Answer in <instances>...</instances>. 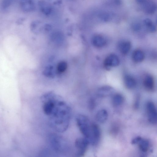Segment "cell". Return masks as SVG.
I'll return each instance as SVG.
<instances>
[{
  "instance_id": "277c9868",
  "label": "cell",
  "mask_w": 157,
  "mask_h": 157,
  "mask_svg": "<svg viewBox=\"0 0 157 157\" xmlns=\"http://www.w3.org/2000/svg\"><path fill=\"white\" fill-rule=\"evenodd\" d=\"M89 144L88 140L84 137L77 138L75 142L77 156L81 157L83 156L87 149Z\"/></svg>"
},
{
  "instance_id": "8992f818",
  "label": "cell",
  "mask_w": 157,
  "mask_h": 157,
  "mask_svg": "<svg viewBox=\"0 0 157 157\" xmlns=\"http://www.w3.org/2000/svg\"><path fill=\"white\" fill-rule=\"evenodd\" d=\"M146 108L148 121L151 123L155 124L157 121L156 109L154 103L151 101H148Z\"/></svg>"
},
{
  "instance_id": "ac0fdd59",
  "label": "cell",
  "mask_w": 157,
  "mask_h": 157,
  "mask_svg": "<svg viewBox=\"0 0 157 157\" xmlns=\"http://www.w3.org/2000/svg\"><path fill=\"white\" fill-rule=\"evenodd\" d=\"M124 101V98L120 94H117L114 95L112 99V103L113 105L117 106L122 104Z\"/></svg>"
},
{
  "instance_id": "44dd1931",
  "label": "cell",
  "mask_w": 157,
  "mask_h": 157,
  "mask_svg": "<svg viewBox=\"0 0 157 157\" xmlns=\"http://www.w3.org/2000/svg\"><path fill=\"white\" fill-rule=\"evenodd\" d=\"M15 0H1L0 3L1 8L6 10L9 8L14 2Z\"/></svg>"
},
{
  "instance_id": "3957f363",
  "label": "cell",
  "mask_w": 157,
  "mask_h": 157,
  "mask_svg": "<svg viewBox=\"0 0 157 157\" xmlns=\"http://www.w3.org/2000/svg\"><path fill=\"white\" fill-rule=\"evenodd\" d=\"M64 140L62 137L55 133L51 134L49 137L51 147L59 153L65 152L67 150V144Z\"/></svg>"
},
{
  "instance_id": "9c48e42d",
  "label": "cell",
  "mask_w": 157,
  "mask_h": 157,
  "mask_svg": "<svg viewBox=\"0 0 157 157\" xmlns=\"http://www.w3.org/2000/svg\"><path fill=\"white\" fill-rule=\"evenodd\" d=\"M119 63V59L117 56L115 54H111L105 58L104 64L106 67H113L118 66Z\"/></svg>"
},
{
  "instance_id": "484cf974",
  "label": "cell",
  "mask_w": 157,
  "mask_h": 157,
  "mask_svg": "<svg viewBox=\"0 0 157 157\" xmlns=\"http://www.w3.org/2000/svg\"><path fill=\"white\" fill-rule=\"evenodd\" d=\"M141 138L142 137L139 136L134 138L132 141V144H137Z\"/></svg>"
},
{
  "instance_id": "7a4b0ae2",
  "label": "cell",
  "mask_w": 157,
  "mask_h": 157,
  "mask_svg": "<svg viewBox=\"0 0 157 157\" xmlns=\"http://www.w3.org/2000/svg\"><path fill=\"white\" fill-rule=\"evenodd\" d=\"M76 121L80 132L90 143L92 131V123L86 116L82 114L77 116Z\"/></svg>"
},
{
  "instance_id": "7c38bea8",
  "label": "cell",
  "mask_w": 157,
  "mask_h": 157,
  "mask_svg": "<svg viewBox=\"0 0 157 157\" xmlns=\"http://www.w3.org/2000/svg\"><path fill=\"white\" fill-rule=\"evenodd\" d=\"M143 84L145 88L147 90L152 91L154 88V81L152 77L150 75H148L145 78Z\"/></svg>"
},
{
  "instance_id": "5bb4252c",
  "label": "cell",
  "mask_w": 157,
  "mask_h": 157,
  "mask_svg": "<svg viewBox=\"0 0 157 157\" xmlns=\"http://www.w3.org/2000/svg\"><path fill=\"white\" fill-rule=\"evenodd\" d=\"M137 144H138L140 150L143 152H146L149 149L150 144L147 140L142 138Z\"/></svg>"
},
{
  "instance_id": "e0dca14e",
  "label": "cell",
  "mask_w": 157,
  "mask_h": 157,
  "mask_svg": "<svg viewBox=\"0 0 157 157\" xmlns=\"http://www.w3.org/2000/svg\"><path fill=\"white\" fill-rule=\"evenodd\" d=\"M131 44L128 41H123L119 44V48L121 52L123 54H127L131 48Z\"/></svg>"
},
{
  "instance_id": "ba28073f",
  "label": "cell",
  "mask_w": 157,
  "mask_h": 157,
  "mask_svg": "<svg viewBox=\"0 0 157 157\" xmlns=\"http://www.w3.org/2000/svg\"><path fill=\"white\" fill-rule=\"evenodd\" d=\"M20 6L22 10L25 12H30L35 8L33 0H19Z\"/></svg>"
},
{
  "instance_id": "cb8c5ba5",
  "label": "cell",
  "mask_w": 157,
  "mask_h": 157,
  "mask_svg": "<svg viewBox=\"0 0 157 157\" xmlns=\"http://www.w3.org/2000/svg\"><path fill=\"white\" fill-rule=\"evenodd\" d=\"M140 98L139 97V96H137L136 97L135 100L134 104V107L136 109H138L139 106L140 100Z\"/></svg>"
},
{
  "instance_id": "4fadbf2b",
  "label": "cell",
  "mask_w": 157,
  "mask_h": 157,
  "mask_svg": "<svg viewBox=\"0 0 157 157\" xmlns=\"http://www.w3.org/2000/svg\"><path fill=\"white\" fill-rule=\"evenodd\" d=\"M92 42L93 44L98 48L102 47L106 44L105 39L100 35H96L94 36L92 39Z\"/></svg>"
},
{
  "instance_id": "30bf717a",
  "label": "cell",
  "mask_w": 157,
  "mask_h": 157,
  "mask_svg": "<svg viewBox=\"0 0 157 157\" xmlns=\"http://www.w3.org/2000/svg\"><path fill=\"white\" fill-rule=\"evenodd\" d=\"M113 90L112 87L109 86H105L99 88L97 91L98 96L101 98L109 97L112 95Z\"/></svg>"
},
{
  "instance_id": "2e32d148",
  "label": "cell",
  "mask_w": 157,
  "mask_h": 157,
  "mask_svg": "<svg viewBox=\"0 0 157 157\" xmlns=\"http://www.w3.org/2000/svg\"><path fill=\"white\" fill-rule=\"evenodd\" d=\"M124 83L125 86L129 89L133 88L136 85L135 79L133 77L129 75L125 77Z\"/></svg>"
},
{
  "instance_id": "5b68a950",
  "label": "cell",
  "mask_w": 157,
  "mask_h": 157,
  "mask_svg": "<svg viewBox=\"0 0 157 157\" xmlns=\"http://www.w3.org/2000/svg\"><path fill=\"white\" fill-rule=\"evenodd\" d=\"M143 11L148 14H152L155 11L156 5L152 0H135Z\"/></svg>"
},
{
  "instance_id": "d6986e66",
  "label": "cell",
  "mask_w": 157,
  "mask_h": 157,
  "mask_svg": "<svg viewBox=\"0 0 157 157\" xmlns=\"http://www.w3.org/2000/svg\"><path fill=\"white\" fill-rule=\"evenodd\" d=\"M39 6L41 11L46 14H49L51 12V7L49 5L44 2L39 3Z\"/></svg>"
},
{
  "instance_id": "ffe728a7",
  "label": "cell",
  "mask_w": 157,
  "mask_h": 157,
  "mask_svg": "<svg viewBox=\"0 0 157 157\" xmlns=\"http://www.w3.org/2000/svg\"><path fill=\"white\" fill-rule=\"evenodd\" d=\"M144 24L147 29L151 32H154L156 29L155 25L152 21L149 18H146L144 20Z\"/></svg>"
},
{
  "instance_id": "7402d4cb",
  "label": "cell",
  "mask_w": 157,
  "mask_h": 157,
  "mask_svg": "<svg viewBox=\"0 0 157 157\" xmlns=\"http://www.w3.org/2000/svg\"><path fill=\"white\" fill-rule=\"evenodd\" d=\"M67 67V63L65 61H61L58 64L57 70L59 72H63L66 70Z\"/></svg>"
},
{
  "instance_id": "52a82bcc",
  "label": "cell",
  "mask_w": 157,
  "mask_h": 157,
  "mask_svg": "<svg viewBox=\"0 0 157 157\" xmlns=\"http://www.w3.org/2000/svg\"><path fill=\"white\" fill-rule=\"evenodd\" d=\"M101 137V131L99 126L96 124L92 123V131L90 143L93 145H97Z\"/></svg>"
},
{
  "instance_id": "9a60e30c",
  "label": "cell",
  "mask_w": 157,
  "mask_h": 157,
  "mask_svg": "<svg viewBox=\"0 0 157 157\" xmlns=\"http://www.w3.org/2000/svg\"><path fill=\"white\" fill-rule=\"evenodd\" d=\"M144 54L143 52L139 49L135 50L132 55L133 60L137 63L142 61L144 59Z\"/></svg>"
},
{
  "instance_id": "8fae6325",
  "label": "cell",
  "mask_w": 157,
  "mask_h": 157,
  "mask_svg": "<svg viewBox=\"0 0 157 157\" xmlns=\"http://www.w3.org/2000/svg\"><path fill=\"white\" fill-rule=\"evenodd\" d=\"M108 117V113L105 109H101L97 113L95 118L97 121L101 123L106 122Z\"/></svg>"
},
{
  "instance_id": "d4e9b609",
  "label": "cell",
  "mask_w": 157,
  "mask_h": 157,
  "mask_svg": "<svg viewBox=\"0 0 157 157\" xmlns=\"http://www.w3.org/2000/svg\"><path fill=\"white\" fill-rule=\"evenodd\" d=\"M95 106V102L94 100L93 99H91L90 100L89 102V108L91 109H93Z\"/></svg>"
},
{
  "instance_id": "603a6c76",
  "label": "cell",
  "mask_w": 157,
  "mask_h": 157,
  "mask_svg": "<svg viewBox=\"0 0 157 157\" xmlns=\"http://www.w3.org/2000/svg\"><path fill=\"white\" fill-rule=\"evenodd\" d=\"M52 70H53V69L52 66H48L44 71V75L47 77H53L54 74Z\"/></svg>"
},
{
  "instance_id": "6da1fadb",
  "label": "cell",
  "mask_w": 157,
  "mask_h": 157,
  "mask_svg": "<svg viewBox=\"0 0 157 157\" xmlns=\"http://www.w3.org/2000/svg\"><path fill=\"white\" fill-rule=\"evenodd\" d=\"M71 114V110L69 105L58 96L48 116L50 126L57 132L65 131L69 126Z\"/></svg>"
}]
</instances>
